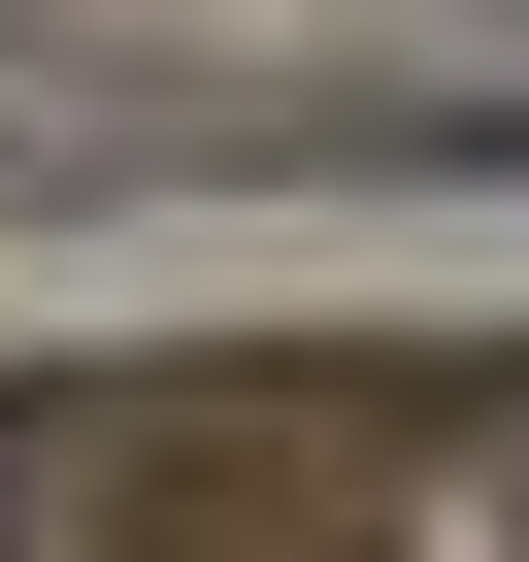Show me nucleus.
Listing matches in <instances>:
<instances>
[{
	"mask_svg": "<svg viewBox=\"0 0 529 562\" xmlns=\"http://www.w3.org/2000/svg\"><path fill=\"white\" fill-rule=\"evenodd\" d=\"M0 496H34V430H0Z\"/></svg>",
	"mask_w": 529,
	"mask_h": 562,
	"instance_id": "1",
	"label": "nucleus"
}]
</instances>
